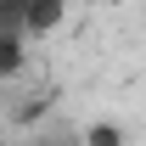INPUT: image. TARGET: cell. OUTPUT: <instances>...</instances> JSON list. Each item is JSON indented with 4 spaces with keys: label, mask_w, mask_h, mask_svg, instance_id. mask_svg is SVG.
Listing matches in <instances>:
<instances>
[{
    "label": "cell",
    "mask_w": 146,
    "mask_h": 146,
    "mask_svg": "<svg viewBox=\"0 0 146 146\" xmlns=\"http://www.w3.org/2000/svg\"><path fill=\"white\" fill-rule=\"evenodd\" d=\"M0 146H11V141H6V129H0Z\"/></svg>",
    "instance_id": "obj_6"
},
{
    "label": "cell",
    "mask_w": 146,
    "mask_h": 146,
    "mask_svg": "<svg viewBox=\"0 0 146 146\" xmlns=\"http://www.w3.org/2000/svg\"><path fill=\"white\" fill-rule=\"evenodd\" d=\"M107 6H124V0H107Z\"/></svg>",
    "instance_id": "obj_7"
},
{
    "label": "cell",
    "mask_w": 146,
    "mask_h": 146,
    "mask_svg": "<svg viewBox=\"0 0 146 146\" xmlns=\"http://www.w3.org/2000/svg\"><path fill=\"white\" fill-rule=\"evenodd\" d=\"M68 0H23V39H45L62 28Z\"/></svg>",
    "instance_id": "obj_1"
},
{
    "label": "cell",
    "mask_w": 146,
    "mask_h": 146,
    "mask_svg": "<svg viewBox=\"0 0 146 146\" xmlns=\"http://www.w3.org/2000/svg\"><path fill=\"white\" fill-rule=\"evenodd\" d=\"M23 68H28V39L23 34H0V84L17 79Z\"/></svg>",
    "instance_id": "obj_3"
},
{
    "label": "cell",
    "mask_w": 146,
    "mask_h": 146,
    "mask_svg": "<svg viewBox=\"0 0 146 146\" xmlns=\"http://www.w3.org/2000/svg\"><path fill=\"white\" fill-rule=\"evenodd\" d=\"M0 34H23V0H0Z\"/></svg>",
    "instance_id": "obj_5"
},
{
    "label": "cell",
    "mask_w": 146,
    "mask_h": 146,
    "mask_svg": "<svg viewBox=\"0 0 146 146\" xmlns=\"http://www.w3.org/2000/svg\"><path fill=\"white\" fill-rule=\"evenodd\" d=\"M51 107H56V96H28V101L11 112V124H17V129H34V124H45V118H51Z\"/></svg>",
    "instance_id": "obj_4"
},
{
    "label": "cell",
    "mask_w": 146,
    "mask_h": 146,
    "mask_svg": "<svg viewBox=\"0 0 146 146\" xmlns=\"http://www.w3.org/2000/svg\"><path fill=\"white\" fill-rule=\"evenodd\" d=\"M73 141L79 146H129V129L118 124V118H96V124H84Z\"/></svg>",
    "instance_id": "obj_2"
}]
</instances>
